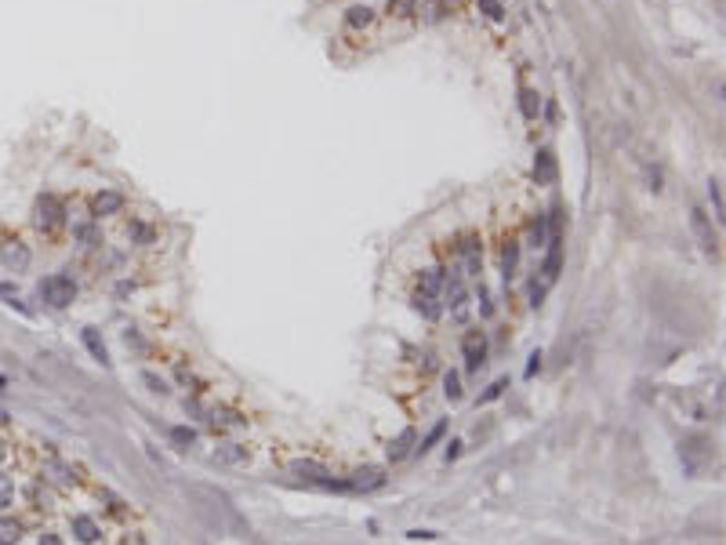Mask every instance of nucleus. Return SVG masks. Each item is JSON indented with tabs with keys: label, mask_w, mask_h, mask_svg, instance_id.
Here are the masks:
<instances>
[{
	"label": "nucleus",
	"mask_w": 726,
	"mask_h": 545,
	"mask_svg": "<svg viewBox=\"0 0 726 545\" xmlns=\"http://www.w3.org/2000/svg\"><path fill=\"white\" fill-rule=\"evenodd\" d=\"M244 458H247V451L236 447V444H225V447L214 451V462H225V465H236V462H244Z\"/></svg>",
	"instance_id": "aec40b11"
},
{
	"label": "nucleus",
	"mask_w": 726,
	"mask_h": 545,
	"mask_svg": "<svg viewBox=\"0 0 726 545\" xmlns=\"http://www.w3.org/2000/svg\"><path fill=\"white\" fill-rule=\"evenodd\" d=\"M33 226L40 229V233H47V236H54V233L66 226V208L59 204V196H51V193L36 196V204H33Z\"/></svg>",
	"instance_id": "f257e3e1"
},
{
	"label": "nucleus",
	"mask_w": 726,
	"mask_h": 545,
	"mask_svg": "<svg viewBox=\"0 0 726 545\" xmlns=\"http://www.w3.org/2000/svg\"><path fill=\"white\" fill-rule=\"evenodd\" d=\"M458 454H461V440H450V444H447V462H454Z\"/></svg>",
	"instance_id": "f704fd0d"
},
{
	"label": "nucleus",
	"mask_w": 726,
	"mask_h": 545,
	"mask_svg": "<svg viewBox=\"0 0 726 545\" xmlns=\"http://www.w3.org/2000/svg\"><path fill=\"white\" fill-rule=\"evenodd\" d=\"M531 247H544V218L541 215L531 222Z\"/></svg>",
	"instance_id": "cd10ccee"
},
{
	"label": "nucleus",
	"mask_w": 726,
	"mask_h": 545,
	"mask_svg": "<svg viewBox=\"0 0 726 545\" xmlns=\"http://www.w3.org/2000/svg\"><path fill=\"white\" fill-rule=\"evenodd\" d=\"M371 18H374V11L371 8H349V15H345V22H349L353 29H360V26H371Z\"/></svg>",
	"instance_id": "4be33fe9"
},
{
	"label": "nucleus",
	"mask_w": 726,
	"mask_h": 545,
	"mask_svg": "<svg viewBox=\"0 0 726 545\" xmlns=\"http://www.w3.org/2000/svg\"><path fill=\"white\" fill-rule=\"evenodd\" d=\"M290 472H295L298 480H305V484L320 487V490H345V480H334V477H331V469L320 465V462H313V458H298V462H290Z\"/></svg>",
	"instance_id": "f03ea898"
},
{
	"label": "nucleus",
	"mask_w": 726,
	"mask_h": 545,
	"mask_svg": "<svg viewBox=\"0 0 726 545\" xmlns=\"http://www.w3.org/2000/svg\"><path fill=\"white\" fill-rule=\"evenodd\" d=\"M40 545H66V542H62L59 535H51V531H44V535H40Z\"/></svg>",
	"instance_id": "c9c22d12"
},
{
	"label": "nucleus",
	"mask_w": 726,
	"mask_h": 545,
	"mask_svg": "<svg viewBox=\"0 0 726 545\" xmlns=\"http://www.w3.org/2000/svg\"><path fill=\"white\" fill-rule=\"evenodd\" d=\"M410 447H414V429H403L396 436V440L389 444V462H403L407 454H410Z\"/></svg>",
	"instance_id": "dca6fc26"
},
{
	"label": "nucleus",
	"mask_w": 726,
	"mask_h": 545,
	"mask_svg": "<svg viewBox=\"0 0 726 545\" xmlns=\"http://www.w3.org/2000/svg\"><path fill=\"white\" fill-rule=\"evenodd\" d=\"M410 538H414V542H422V538H425V542H432V538H436V531H410Z\"/></svg>",
	"instance_id": "e433bc0d"
},
{
	"label": "nucleus",
	"mask_w": 726,
	"mask_h": 545,
	"mask_svg": "<svg viewBox=\"0 0 726 545\" xmlns=\"http://www.w3.org/2000/svg\"><path fill=\"white\" fill-rule=\"evenodd\" d=\"M480 11L487 15V18H505V8H501V0H480Z\"/></svg>",
	"instance_id": "bb28decb"
},
{
	"label": "nucleus",
	"mask_w": 726,
	"mask_h": 545,
	"mask_svg": "<svg viewBox=\"0 0 726 545\" xmlns=\"http://www.w3.org/2000/svg\"><path fill=\"white\" fill-rule=\"evenodd\" d=\"M73 535H77L84 545H95V542L102 538V527H98L95 520H91V516H84V513H80V516H73Z\"/></svg>",
	"instance_id": "4468645a"
},
{
	"label": "nucleus",
	"mask_w": 726,
	"mask_h": 545,
	"mask_svg": "<svg viewBox=\"0 0 726 545\" xmlns=\"http://www.w3.org/2000/svg\"><path fill=\"white\" fill-rule=\"evenodd\" d=\"M124 208V196L120 193H113V189H105V193H95L91 196V215L95 218H102V215H117Z\"/></svg>",
	"instance_id": "f8f14e48"
},
{
	"label": "nucleus",
	"mask_w": 726,
	"mask_h": 545,
	"mask_svg": "<svg viewBox=\"0 0 726 545\" xmlns=\"http://www.w3.org/2000/svg\"><path fill=\"white\" fill-rule=\"evenodd\" d=\"M461 353H465V368L468 371H480L483 360H487V338H483V331H468L461 338Z\"/></svg>",
	"instance_id": "423d86ee"
},
{
	"label": "nucleus",
	"mask_w": 726,
	"mask_h": 545,
	"mask_svg": "<svg viewBox=\"0 0 726 545\" xmlns=\"http://www.w3.org/2000/svg\"><path fill=\"white\" fill-rule=\"evenodd\" d=\"M708 196H712V204H716V215H723V193H719V182L716 178L708 182Z\"/></svg>",
	"instance_id": "2f4dec72"
},
{
	"label": "nucleus",
	"mask_w": 726,
	"mask_h": 545,
	"mask_svg": "<svg viewBox=\"0 0 726 545\" xmlns=\"http://www.w3.org/2000/svg\"><path fill=\"white\" fill-rule=\"evenodd\" d=\"M142 378H145V386H149L153 393H163V382H160L156 375H142Z\"/></svg>",
	"instance_id": "72a5a7b5"
},
{
	"label": "nucleus",
	"mask_w": 726,
	"mask_h": 545,
	"mask_svg": "<svg viewBox=\"0 0 726 545\" xmlns=\"http://www.w3.org/2000/svg\"><path fill=\"white\" fill-rule=\"evenodd\" d=\"M519 106H523V117H526V120H534V117H538V95H534L531 87H523V91H519Z\"/></svg>",
	"instance_id": "5701e85b"
},
{
	"label": "nucleus",
	"mask_w": 726,
	"mask_h": 545,
	"mask_svg": "<svg viewBox=\"0 0 726 545\" xmlns=\"http://www.w3.org/2000/svg\"><path fill=\"white\" fill-rule=\"evenodd\" d=\"M171 440H175L178 447H189V444L196 440V433H193V429H182V426H178V429H171Z\"/></svg>",
	"instance_id": "c85d7f7f"
},
{
	"label": "nucleus",
	"mask_w": 726,
	"mask_h": 545,
	"mask_svg": "<svg viewBox=\"0 0 726 545\" xmlns=\"http://www.w3.org/2000/svg\"><path fill=\"white\" fill-rule=\"evenodd\" d=\"M534 178L541 182V186H549V182L556 178V157L549 150L538 153V160H534Z\"/></svg>",
	"instance_id": "2eb2a0df"
},
{
	"label": "nucleus",
	"mask_w": 726,
	"mask_h": 545,
	"mask_svg": "<svg viewBox=\"0 0 726 545\" xmlns=\"http://www.w3.org/2000/svg\"><path fill=\"white\" fill-rule=\"evenodd\" d=\"M4 386H8V378H4V375H0V389H4Z\"/></svg>",
	"instance_id": "ea45409f"
},
{
	"label": "nucleus",
	"mask_w": 726,
	"mask_h": 545,
	"mask_svg": "<svg viewBox=\"0 0 726 545\" xmlns=\"http://www.w3.org/2000/svg\"><path fill=\"white\" fill-rule=\"evenodd\" d=\"M414 8H417V0H389L392 15H414Z\"/></svg>",
	"instance_id": "c756f323"
},
{
	"label": "nucleus",
	"mask_w": 726,
	"mask_h": 545,
	"mask_svg": "<svg viewBox=\"0 0 726 545\" xmlns=\"http://www.w3.org/2000/svg\"><path fill=\"white\" fill-rule=\"evenodd\" d=\"M559 266H563V233H552V240H549V254H544V284H556L559 277Z\"/></svg>",
	"instance_id": "6e6552de"
},
{
	"label": "nucleus",
	"mask_w": 726,
	"mask_h": 545,
	"mask_svg": "<svg viewBox=\"0 0 726 545\" xmlns=\"http://www.w3.org/2000/svg\"><path fill=\"white\" fill-rule=\"evenodd\" d=\"M443 433H447V422H436V426H432V429L425 433V440H422V447H417V451H422V454H425L429 447H436V444H440V440H443Z\"/></svg>",
	"instance_id": "b1692460"
},
{
	"label": "nucleus",
	"mask_w": 726,
	"mask_h": 545,
	"mask_svg": "<svg viewBox=\"0 0 726 545\" xmlns=\"http://www.w3.org/2000/svg\"><path fill=\"white\" fill-rule=\"evenodd\" d=\"M443 284H447V272L440 269V266H429V269H422V277H417V295H440L443 291Z\"/></svg>",
	"instance_id": "9b49d317"
},
{
	"label": "nucleus",
	"mask_w": 726,
	"mask_h": 545,
	"mask_svg": "<svg viewBox=\"0 0 726 545\" xmlns=\"http://www.w3.org/2000/svg\"><path fill=\"white\" fill-rule=\"evenodd\" d=\"M443 291H447V305H450V313L461 320V317H465V309H468V291H465V280L458 277V272H450L447 284H443Z\"/></svg>",
	"instance_id": "0eeeda50"
},
{
	"label": "nucleus",
	"mask_w": 726,
	"mask_h": 545,
	"mask_svg": "<svg viewBox=\"0 0 726 545\" xmlns=\"http://www.w3.org/2000/svg\"><path fill=\"white\" fill-rule=\"evenodd\" d=\"M690 226H694V233H697L701 247L716 254V233H712V222H708V215H704L701 208H694V211H690Z\"/></svg>",
	"instance_id": "9d476101"
},
{
	"label": "nucleus",
	"mask_w": 726,
	"mask_h": 545,
	"mask_svg": "<svg viewBox=\"0 0 726 545\" xmlns=\"http://www.w3.org/2000/svg\"><path fill=\"white\" fill-rule=\"evenodd\" d=\"M11 295H15V284L4 280V284H0V298H11Z\"/></svg>",
	"instance_id": "58836bf2"
},
{
	"label": "nucleus",
	"mask_w": 726,
	"mask_h": 545,
	"mask_svg": "<svg viewBox=\"0 0 726 545\" xmlns=\"http://www.w3.org/2000/svg\"><path fill=\"white\" fill-rule=\"evenodd\" d=\"M516 262H519V244L516 240H508L505 251H501V266H505V280L516 272Z\"/></svg>",
	"instance_id": "412c9836"
},
{
	"label": "nucleus",
	"mask_w": 726,
	"mask_h": 545,
	"mask_svg": "<svg viewBox=\"0 0 726 545\" xmlns=\"http://www.w3.org/2000/svg\"><path fill=\"white\" fill-rule=\"evenodd\" d=\"M44 472H47V477H51L54 484H62V487H73V484H77L73 469H69V465H62V462H47V465H44Z\"/></svg>",
	"instance_id": "6ab92c4d"
},
{
	"label": "nucleus",
	"mask_w": 726,
	"mask_h": 545,
	"mask_svg": "<svg viewBox=\"0 0 726 545\" xmlns=\"http://www.w3.org/2000/svg\"><path fill=\"white\" fill-rule=\"evenodd\" d=\"M80 338H84V345H87V353L95 356L102 368H109V349H105V342H102V335H98V327H84Z\"/></svg>",
	"instance_id": "ddd939ff"
},
{
	"label": "nucleus",
	"mask_w": 726,
	"mask_h": 545,
	"mask_svg": "<svg viewBox=\"0 0 726 545\" xmlns=\"http://www.w3.org/2000/svg\"><path fill=\"white\" fill-rule=\"evenodd\" d=\"M22 538V523L15 516H0V545H18Z\"/></svg>",
	"instance_id": "a211bd4d"
},
{
	"label": "nucleus",
	"mask_w": 726,
	"mask_h": 545,
	"mask_svg": "<svg viewBox=\"0 0 726 545\" xmlns=\"http://www.w3.org/2000/svg\"><path fill=\"white\" fill-rule=\"evenodd\" d=\"M4 454H8V451H4V444H0V458H4Z\"/></svg>",
	"instance_id": "a19ab883"
},
{
	"label": "nucleus",
	"mask_w": 726,
	"mask_h": 545,
	"mask_svg": "<svg viewBox=\"0 0 726 545\" xmlns=\"http://www.w3.org/2000/svg\"><path fill=\"white\" fill-rule=\"evenodd\" d=\"M40 298H44V305H51V309H66V305H73V298H77V284H73L69 277H62V272H54V277H47V280H40Z\"/></svg>",
	"instance_id": "7ed1b4c3"
},
{
	"label": "nucleus",
	"mask_w": 726,
	"mask_h": 545,
	"mask_svg": "<svg viewBox=\"0 0 726 545\" xmlns=\"http://www.w3.org/2000/svg\"><path fill=\"white\" fill-rule=\"evenodd\" d=\"M378 487H385V472L378 465H367V469H360L345 480V490H349V495H367V490H378Z\"/></svg>",
	"instance_id": "20e7f679"
},
{
	"label": "nucleus",
	"mask_w": 726,
	"mask_h": 545,
	"mask_svg": "<svg viewBox=\"0 0 726 545\" xmlns=\"http://www.w3.org/2000/svg\"><path fill=\"white\" fill-rule=\"evenodd\" d=\"M0 262H4V269H11V272H26L29 262H33V254H29V247L22 240H4V244H0Z\"/></svg>",
	"instance_id": "39448f33"
},
{
	"label": "nucleus",
	"mask_w": 726,
	"mask_h": 545,
	"mask_svg": "<svg viewBox=\"0 0 726 545\" xmlns=\"http://www.w3.org/2000/svg\"><path fill=\"white\" fill-rule=\"evenodd\" d=\"M505 389H508V382H505V378H498L494 386H490V389H487V393L480 396V404H490V400H498V396H501Z\"/></svg>",
	"instance_id": "7c9ffc66"
},
{
	"label": "nucleus",
	"mask_w": 726,
	"mask_h": 545,
	"mask_svg": "<svg viewBox=\"0 0 726 545\" xmlns=\"http://www.w3.org/2000/svg\"><path fill=\"white\" fill-rule=\"evenodd\" d=\"M538 368H541V353H534V356H531V363H526V375H534Z\"/></svg>",
	"instance_id": "4c0bfd02"
},
{
	"label": "nucleus",
	"mask_w": 726,
	"mask_h": 545,
	"mask_svg": "<svg viewBox=\"0 0 726 545\" xmlns=\"http://www.w3.org/2000/svg\"><path fill=\"white\" fill-rule=\"evenodd\" d=\"M443 389H447L450 400H461V378H458V371H447L443 375Z\"/></svg>",
	"instance_id": "393cba45"
},
{
	"label": "nucleus",
	"mask_w": 726,
	"mask_h": 545,
	"mask_svg": "<svg viewBox=\"0 0 726 545\" xmlns=\"http://www.w3.org/2000/svg\"><path fill=\"white\" fill-rule=\"evenodd\" d=\"M480 309H483V317L494 313V305H490V295H487V287H483V284H480Z\"/></svg>",
	"instance_id": "473e14b6"
},
{
	"label": "nucleus",
	"mask_w": 726,
	"mask_h": 545,
	"mask_svg": "<svg viewBox=\"0 0 726 545\" xmlns=\"http://www.w3.org/2000/svg\"><path fill=\"white\" fill-rule=\"evenodd\" d=\"M414 309H417V313H422L425 320H432V324H436V320L443 317V305L436 302L432 295H414Z\"/></svg>",
	"instance_id": "f3484780"
},
{
	"label": "nucleus",
	"mask_w": 726,
	"mask_h": 545,
	"mask_svg": "<svg viewBox=\"0 0 726 545\" xmlns=\"http://www.w3.org/2000/svg\"><path fill=\"white\" fill-rule=\"evenodd\" d=\"M11 498H15V484H11V477H4V472H0V509H8Z\"/></svg>",
	"instance_id": "a878e982"
},
{
	"label": "nucleus",
	"mask_w": 726,
	"mask_h": 545,
	"mask_svg": "<svg viewBox=\"0 0 726 545\" xmlns=\"http://www.w3.org/2000/svg\"><path fill=\"white\" fill-rule=\"evenodd\" d=\"M458 254H461V262H465V269L472 272V277H480V266H483V244L476 240V236H461Z\"/></svg>",
	"instance_id": "1a4fd4ad"
}]
</instances>
